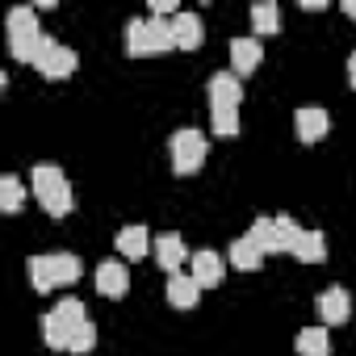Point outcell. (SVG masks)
<instances>
[{"label":"cell","mask_w":356,"mask_h":356,"mask_svg":"<svg viewBox=\"0 0 356 356\" xmlns=\"http://www.w3.org/2000/svg\"><path fill=\"white\" fill-rule=\"evenodd\" d=\"M151 248H155V243H151L147 227H138V222H134V227H122V231H118V252H122L126 260H143Z\"/></svg>","instance_id":"2e32d148"},{"label":"cell","mask_w":356,"mask_h":356,"mask_svg":"<svg viewBox=\"0 0 356 356\" xmlns=\"http://www.w3.org/2000/svg\"><path fill=\"white\" fill-rule=\"evenodd\" d=\"M293 130L302 143H318L327 134V109H298L293 113Z\"/></svg>","instance_id":"ac0fdd59"},{"label":"cell","mask_w":356,"mask_h":356,"mask_svg":"<svg viewBox=\"0 0 356 356\" xmlns=\"http://www.w3.org/2000/svg\"><path fill=\"white\" fill-rule=\"evenodd\" d=\"M348 84H352V88H356V51H352V55H348Z\"/></svg>","instance_id":"4316f807"},{"label":"cell","mask_w":356,"mask_h":356,"mask_svg":"<svg viewBox=\"0 0 356 356\" xmlns=\"http://www.w3.org/2000/svg\"><path fill=\"white\" fill-rule=\"evenodd\" d=\"M30 189H34V197L42 202V210L51 214V218H67L72 214V185H67V176H63V168H55V163H34V172H30Z\"/></svg>","instance_id":"7a4b0ae2"},{"label":"cell","mask_w":356,"mask_h":356,"mask_svg":"<svg viewBox=\"0 0 356 356\" xmlns=\"http://www.w3.org/2000/svg\"><path fill=\"white\" fill-rule=\"evenodd\" d=\"M189 264H193V281H197L202 289H214V285H222V277H227L222 256H218V252H210V248L193 252V256H189Z\"/></svg>","instance_id":"30bf717a"},{"label":"cell","mask_w":356,"mask_h":356,"mask_svg":"<svg viewBox=\"0 0 356 356\" xmlns=\"http://www.w3.org/2000/svg\"><path fill=\"white\" fill-rule=\"evenodd\" d=\"M168 151H172L176 176H193V172L206 163V151H210V147H206V134H202V130H189V126H185V130L172 134V147H168Z\"/></svg>","instance_id":"8992f818"},{"label":"cell","mask_w":356,"mask_h":356,"mask_svg":"<svg viewBox=\"0 0 356 356\" xmlns=\"http://www.w3.org/2000/svg\"><path fill=\"white\" fill-rule=\"evenodd\" d=\"M239 101H243V84L235 72L210 76V109H239Z\"/></svg>","instance_id":"ba28073f"},{"label":"cell","mask_w":356,"mask_h":356,"mask_svg":"<svg viewBox=\"0 0 356 356\" xmlns=\"http://www.w3.org/2000/svg\"><path fill=\"white\" fill-rule=\"evenodd\" d=\"M343 13H348V17H356V0H343Z\"/></svg>","instance_id":"83f0119b"},{"label":"cell","mask_w":356,"mask_h":356,"mask_svg":"<svg viewBox=\"0 0 356 356\" xmlns=\"http://www.w3.org/2000/svg\"><path fill=\"white\" fill-rule=\"evenodd\" d=\"M318 314H323V323H327V327L348 323V318H352V298H348V289H343V285L323 289V293H318Z\"/></svg>","instance_id":"9c48e42d"},{"label":"cell","mask_w":356,"mask_h":356,"mask_svg":"<svg viewBox=\"0 0 356 356\" xmlns=\"http://www.w3.org/2000/svg\"><path fill=\"white\" fill-rule=\"evenodd\" d=\"M126 289H130V268L122 260H101V268H97V293L122 298Z\"/></svg>","instance_id":"8fae6325"},{"label":"cell","mask_w":356,"mask_h":356,"mask_svg":"<svg viewBox=\"0 0 356 356\" xmlns=\"http://www.w3.org/2000/svg\"><path fill=\"white\" fill-rule=\"evenodd\" d=\"M42 339H47V348H55V352H67V343H72V331L59 323V314H55V310H47V314H42Z\"/></svg>","instance_id":"603a6c76"},{"label":"cell","mask_w":356,"mask_h":356,"mask_svg":"<svg viewBox=\"0 0 356 356\" xmlns=\"http://www.w3.org/2000/svg\"><path fill=\"white\" fill-rule=\"evenodd\" d=\"M92 343H97V327H92V323H84V327H76V331H72V343H67V352L84 356V352H92Z\"/></svg>","instance_id":"484cf974"},{"label":"cell","mask_w":356,"mask_h":356,"mask_svg":"<svg viewBox=\"0 0 356 356\" xmlns=\"http://www.w3.org/2000/svg\"><path fill=\"white\" fill-rule=\"evenodd\" d=\"M231 264H235L239 273H256V268L264 264V252L252 243V235H243V239L231 243Z\"/></svg>","instance_id":"d6986e66"},{"label":"cell","mask_w":356,"mask_h":356,"mask_svg":"<svg viewBox=\"0 0 356 356\" xmlns=\"http://www.w3.org/2000/svg\"><path fill=\"white\" fill-rule=\"evenodd\" d=\"M155 260H159V268L172 277V273H181V264L189 260V252H185V239L181 235H155Z\"/></svg>","instance_id":"7c38bea8"},{"label":"cell","mask_w":356,"mask_h":356,"mask_svg":"<svg viewBox=\"0 0 356 356\" xmlns=\"http://www.w3.org/2000/svg\"><path fill=\"white\" fill-rule=\"evenodd\" d=\"M289 256L302 260V264H323V256H327V239H323V231H302V235L293 239Z\"/></svg>","instance_id":"e0dca14e"},{"label":"cell","mask_w":356,"mask_h":356,"mask_svg":"<svg viewBox=\"0 0 356 356\" xmlns=\"http://www.w3.org/2000/svg\"><path fill=\"white\" fill-rule=\"evenodd\" d=\"M248 235H252V243H256L264 256H277V252H289V248H293V239L302 235V227H298L293 218L277 214V218H256Z\"/></svg>","instance_id":"5b68a950"},{"label":"cell","mask_w":356,"mask_h":356,"mask_svg":"<svg viewBox=\"0 0 356 356\" xmlns=\"http://www.w3.org/2000/svg\"><path fill=\"white\" fill-rule=\"evenodd\" d=\"M22 206H26V185L17 181V176H0V210L17 214Z\"/></svg>","instance_id":"7402d4cb"},{"label":"cell","mask_w":356,"mask_h":356,"mask_svg":"<svg viewBox=\"0 0 356 356\" xmlns=\"http://www.w3.org/2000/svg\"><path fill=\"white\" fill-rule=\"evenodd\" d=\"M252 30H256V34H277V30H281V9L273 5V0L252 5Z\"/></svg>","instance_id":"44dd1931"},{"label":"cell","mask_w":356,"mask_h":356,"mask_svg":"<svg viewBox=\"0 0 356 356\" xmlns=\"http://www.w3.org/2000/svg\"><path fill=\"white\" fill-rule=\"evenodd\" d=\"M260 55H264L260 38H235V42H231V63H235V76H252V72L260 67Z\"/></svg>","instance_id":"9a60e30c"},{"label":"cell","mask_w":356,"mask_h":356,"mask_svg":"<svg viewBox=\"0 0 356 356\" xmlns=\"http://www.w3.org/2000/svg\"><path fill=\"white\" fill-rule=\"evenodd\" d=\"M26 268H30V285H34L38 293H51V289H59V285L80 281V260L67 256V252H42V256H30Z\"/></svg>","instance_id":"277c9868"},{"label":"cell","mask_w":356,"mask_h":356,"mask_svg":"<svg viewBox=\"0 0 356 356\" xmlns=\"http://www.w3.org/2000/svg\"><path fill=\"white\" fill-rule=\"evenodd\" d=\"M172 34H176V47H181V51H197L202 38H206L197 13H176V17H172Z\"/></svg>","instance_id":"5bb4252c"},{"label":"cell","mask_w":356,"mask_h":356,"mask_svg":"<svg viewBox=\"0 0 356 356\" xmlns=\"http://www.w3.org/2000/svg\"><path fill=\"white\" fill-rule=\"evenodd\" d=\"M210 122H214L218 138H235L239 134V109H210Z\"/></svg>","instance_id":"d4e9b609"},{"label":"cell","mask_w":356,"mask_h":356,"mask_svg":"<svg viewBox=\"0 0 356 356\" xmlns=\"http://www.w3.org/2000/svg\"><path fill=\"white\" fill-rule=\"evenodd\" d=\"M76 51L72 47H63V42H55V38H47V47L38 51V59H34V67L47 76V80H63V76H72L76 72Z\"/></svg>","instance_id":"52a82bcc"},{"label":"cell","mask_w":356,"mask_h":356,"mask_svg":"<svg viewBox=\"0 0 356 356\" xmlns=\"http://www.w3.org/2000/svg\"><path fill=\"white\" fill-rule=\"evenodd\" d=\"M197 298H202V285L193 281V273H172L168 277V302L176 310H193Z\"/></svg>","instance_id":"4fadbf2b"},{"label":"cell","mask_w":356,"mask_h":356,"mask_svg":"<svg viewBox=\"0 0 356 356\" xmlns=\"http://www.w3.org/2000/svg\"><path fill=\"white\" fill-rule=\"evenodd\" d=\"M176 47L168 17H130L126 22V55H163Z\"/></svg>","instance_id":"3957f363"},{"label":"cell","mask_w":356,"mask_h":356,"mask_svg":"<svg viewBox=\"0 0 356 356\" xmlns=\"http://www.w3.org/2000/svg\"><path fill=\"white\" fill-rule=\"evenodd\" d=\"M55 314H59V323H63L67 331H76V327H84V323H88V314H84V302H80V298H63V302H55Z\"/></svg>","instance_id":"cb8c5ba5"},{"label":"cell","mask_w":356,"mask_h":356,"mask_svg":"<svg viewBox=\"0 0 356 356\" xmlns=\"http://www.w3.org/2000/svg\"><path fill=\"white\" fill-rule=\"evenodd\" d=\"M298 356H327L331 352V339H327V327H302L298 339H293Z\"/></svg>","instance_id":"ffe728a7"},{"label":"cell","mask_w":356,"mask_h":356,"mask_svg":"<svg viewBox=\"0 0 356 356\" xmlns=\"http://www.w3.org/2000/svg\"><path fill=\"white\" fill-rule=\"evenodd\" d=\"M5 30H9V55L22 59V63H34L38 51L47 47V34H42V26H38L34 5H17V9H9Z\"/></svg>","instance_id":"6da1fadb"}]
</instances>
